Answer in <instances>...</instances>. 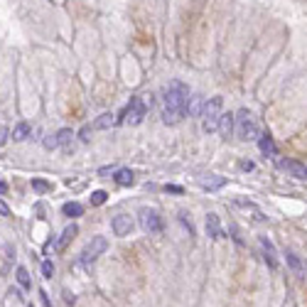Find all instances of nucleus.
Returning <instances> with one entry per match:
<instances>
[{"label":"nucleus","mask_w":307,"mask_h":307,"mask_svg":"<svg viewBox=\"0 0 307 307\" xmlns=\"http://www.w3.org/2000/svg\"><path fill=\"white\" fill-rule=\"evenodd\" d=\"M0 216H10V206L0 199Z\"/></svg>","instance_id":"nucleus-30"},{"label":"nucleus","mask_w":307,"mask_h":307,"mask_svg":"<svg viewBox=\"0 0 307 307\" xmlns=\"http://www.w3.org/2000/svg\"><path fill=\"white\" fill-rule=\"evenodd\" d=\"M236 135H239V140H246V143H248V140H258V135H260L253 113L246 111V108H241V111L236 113Z\"/></svg>","instance_id":"nucleus-3"},{"label":"nucleus","mask_w":307,"mask_h":307,"mask_svg":"<svg viewBox=\"0 0 307 307\" xmlns=\"http://www.w3.org/2000/svg\"><path fill=\"white\" fill-rule=\"evenodd\" d=\"M106 197H108V194H106L103 189H99V192H94V194H91V204H94V206H101V204L106 202Z\"/></svg>","instance_id":"nucleus-24"},{"label":"nucleus","mask_w":307,"mask_h":307,"mask_svg":"<svg viewBox=\"0 0 307 307\" xmlns=\"http://www.w3.org/2000/svg\"><path fill=\"white\" fill-rule=\"evenodd\" d=\"M99 175H103V177H106V175H113V167H101Z\"/></svg>","instance_id":"nucleus-33"},{"label":"nucleus","mask_w":307,"mask_h":307,"mask_svg":"<svg viewBox=\"0 0 307 307\" xmlns=\"http://www.w3.org/2000/svg\"><path fill=\"white\" fill-rule=\"evenodd\" d=\"M81 140H84V143L91 140V125H84V128H81Z\"/></svg>","instance_id":"nucleus-29"},{"label":"nucleus","mask_w":307,"mask_h":307,"mask_svg":"<svg viewBox=\"0 0 307 307\" xmlns=\"http://www.w3.org/2000/svg\"><path fill=\"white\" fill-rule=\"evenodd\" d=\"M32 189H37V192H52V184L45 182V180H32Z\"/></svg>","instance_id":"nucleus-26"},{"label":"nucleus","mask_w":307,"mask_h":307,"mask_svg":"<svg viewBox=\"0 0 307 307\" xmlns=\"http://www.w3.org/2000/svg\"><path fill=\"white\" fill-rule=\"evenodd\" d=\"M76 234H79V226H76V224H69V226H66V229L61 231L59 241H57V251H64V248L69 246V241H71V239H74Z\"/></svg>","instance_id":"nucleus-16"},{"label":"nucleus","mask_w":307,"mask_h":307,"mask_svg":"<svg viewBox=\"0 0 307 307\" xmlns=\"http://www.w3.org/2000/svg\"><path fill=\"white\" fill-rule=\"evenodd\" d=\"M61 211H64V216L76 219V216H81V214H84V206H81L79 202H66V204L61 206Z\"/></svg>","instance_id":"nucleus-19"},{"label":"nucleus","mask_w":307,"mask_h":307,"mask_svg":"<svg viewBox=\"0 0 307 307\" xmlns=\"http://www.w3.org/2000/svg\"><path fill=\"white\" fill-rule=\"evenodd\" d=\"M7 138H10V130H7L5 125H0V148L7 143Z\"/></svg>","instance_id":"nucleus-28"},{"label":"nucleus","mask_w":307,"mask_h":307,"mask_svg":"<svg viewBox=\"0 0 307 307\" xmlns=\"http://www.w3.org/2000/svg\"><path fill=\"white\" fill-rule=\"evenodd\" d=\"M234 206H236V209H244L246 214H253L251 219H253L256 224H263V221H265V214H263L253 202H248V199H234Z\"/></svg>","instance_id":"nucleus-8"},{"label":"nucleus","mask_w":307,"mask_h":307,"mask_svg":"<svg viewBox=\"0 0 307 307\" xmlns=\"http://www.w3.org/2000/svg\"><path fill=\"white\" fill-rule=\"evenodd\" d=\"M145 113H148V101L143 99V96H135V99H130V103L123 108V121L130 123V125H140L143 118H145Z\"/></svg>","instance_id":"nucleus-4"},{"label":"nucleus","mask_w":307,"mask_h":307,"mask_svg":"<svg viewBox=\"0 0 307 307\" xmlns=\"http://www.w3.org/2000/svg\"><path fill=\"white\" fill-rule=\"evenodd\" d=\"M5 189H7V184H5V182H0V192H5Z\"/></svg>","instance_id":"nucleus-35"},{"label":"nucleus","mask_w":307,"mask_h":307,"mask_svg":"<svg viewBox=\"0 0 307 307\" xmlns=\"http://www.w3.org/2000/svg\"><path fill=\"white\" fill-rule=\"evenodd\" d=\"M54 275V263L52 260H42V278H52Z\"/></svg>","instance_id":"nucleus-25"},{"label":"nucleus","mask_w":307,"mask_h":307,"mask_svg":"<svg viewBox=\"0 0 307 307\" xmlns=\"http://www.w3.org/2000/svg\"><path fill=\"white\" fill-rule=\"evenodd\" d=\"M206 236H209V239H214V241H219V239L224 236V231H221V224H219V216H216V214H206Z\"/></svg>","instance_id":"nucleus-13"},{"label":"nucleus","mask_w":307,"mask_h":307,"mask_svg":"<svg viewBox=\"0 0 307 307\" xmlns=\"http://www.w3.org/2000/svg\"><path fill=\"white\" fill-rule=\"evenodd\" d=\"M241 170H253V162H241Z\"/></svg>","instance_id":"nucleus-34"},{"label":"nucleus","mask_w":307,"mask_h":307,"mask_svg":"<svg viewBox=\"0 0 307 307\" xmlns=\"http://www.w3.org/2000/svg\"><path fill=\"white\" fill-rule=\"evenodd\" d=\"M199 184H202L204 189H209V192H216V189H221V187L226 184V177L214 175V172H204V175H199Z\"/></svg>","instance_id":"nucleus-9"},{"label":"nucleus","mask_w":307,"mask_h":307,"mask_svg":"<svg viewBox=\"0 0 307 307\" xmlns=\"http://www.w3.org/2000/svg\"><path fill=\"white\" fill-rule=\"evenodd\" d=\"M30 133H32V128H30V123L27 121H20L15 128H12V140L15 143H22V140H27L30 138Z\"/></svg>","instance_id":"nucleus-17"},{"label":"nucleus","mask_w":307,"mask_h":307,"mask_svg":"<svg viewBox=\"0 0 307 307\" xmlns=\"http://www.w3.org/2000/svg\"><path fill=\"white\" fill-rule=\"evenodd\" d=\"M278 165H280V170L290 172L293 177H298V180H307V167H305V165H300V162H293V160H280Z\"/></svg>","instance_id":"nucleus-11"},{"label":"nucleus","mask_w":307,"mask_h":307,"mask_svg":"<svg viewBox=\"0 0 307 307\" xmlns=\"http://www.w3.org/2000/svg\"><path fill=\"white\" fill-rule=\"evenodd\" d=\"M204 108V101L202 96H189V116H199Z\"/></svg>","instance_id":"nucleus-22"},{"label":"nucleus","mask_w":307,"mask_h":307,"mask_svg":"<svg viewBox=\"0 0 307 307\" xmlns=\"http://www.w3.org/2000/svg\"><path fill=\"white\" fill-rule=\"evenodd\" d=\"M138 219H140V226L148 231V234H160L162 231V216L157 209H150V206H143L138 211Z\"/></svg>","instance_id":"nucleus-5"},{"label":"nucleus","mask_w":307,"mask_h":307,"mask_svg":"<svg viewBox=\"0 0 307 307\" xmlns=\"http://www.w3.org/2000/svg\"><path fill=\"white\" fill-rule=\"evenodd\" d=\"M71 138H74V130H71V128H61L59 133H57V143H59L64 150H69V143H71Z\"/></svg>","instance_id":"nucleus-21"},{"label":"nucleus","mask_w":307,"mask_h":307,"mask_svg":"<svg viewBox=\"0 0 307 307\" xmlns=\"http://www.w3.org/2000/svg\"><path fill=\"white\" fill-rule=\"evenodd\" d=\"M106 248H108V241H106L103 236H94V239L86 244V248L81 251V260H84V263H91V260H96L101 253H106Z\"/></svg>","instance_id":"nucleus-6"},{"label":"nucleus","mask_w":307,"mask_h":307,"mask_svg":"<svg viewBox=\"0 0 307 307\" xmlns=\"http://www.w3.org/2000/svg\"><path fill=\"white\" fill-rule=\"evenodd\" d=\"M258 148H260V153L265 155V157H278V148H275V140L268 135V133H263V135H258Z\"/></svg>","instance_id":"nucleus-12"},{"label":"nucleus","mask_w":307,"mask_h":307,"mask_svg":"<svg viewBox=\"0 0 307 307\" xmlns=\"http://www.w3.org/2000/svg\"><path fill=\"white\" fill-rule=\"evenodd\" d=\"M45 148H47V150H54V148H59V143H57V135H47V138H45Z\"/></svg>","instance_id":"nucleus-27"},{"label":"nucleus","mask_w":307,"mask_h":307,"mask_svg":"<svg viewBox=\"0 0 307 307\" xmlns=\"http://www.w3.org/2000/svg\"><path fill=\"white\" fill-rule=\"evenodd\" d=\"M111 229H113L116 236H128V234L133 231V219H130L128 214H118V216H113Z\"/></svg>","instance_id":"nucleus-7"},{"label":"nucleus","mask_w":307,"mask_h":307,"mask_svg":"<svg viewBox=\"0 0 307 307\" xmlns=\"http://www.w3.org/2000/svg\"><path fill=\"white\" fill-rule=\"evenodd\" d=\"M113 180H116V184H121V187H130V184L135 182V175L128 167H121V170L113 172Z\"/></svg>","instance_id":"nucleus-18"},{"label":"nucleus","mask_w":307,"mask_h":307,"mask_svg":"<svg viewBox=\"0 0 307 307\" xmlns=\"http://www.w3.org/2000/svg\"><path fill=\"white\" fill-rule=\"evenodd\" d=\"M285 260H288V268H290L298 278H307V260H303V258L295 256V253H285Z\"/></svg>","instance_id":"nucleus-10"},{"label":"nucleus","mask_w":307,"mask_h":307,"mask_svg":"<svg viewBox=\"0 0 307 307\" xmlns=\"http://www.w3.org/2000/svg\"><path fill=\"white\" fill-rule=\"evenodd\" d=\"M165 192H175V194H182V187H175V184H167Z\"/></svg>","instance_id":"nucleus-32"},{"label":"nucleus","mask_w":307,"mask_h":307,"mask_svg":"<svg viewBox=\"0 0 307 307\" xmlns=\"http://www.w3.org/2000/svg\"><path fill=\"white\" fill-rule=\"evenodd\" d=\"M231 234H234V236H231V239H234V241H236V244H239V246L244 244V239H241V236H239V229H236V226H231Z\"/></svg>","instance_id":"nucleus-31"},{"label":"nucleus","mask_w":307,"mask_h":307,"mask_svg":"<svg viewBox=\"0 0 307 307\" xmlns=\"http://www.w3.org/2000/svg\"><path fill=\"white\" fill-rule=\"evenodd\" d=\"M219 130H221V135H224V138H229V135L236 130V116H234V113H221Z\"/></svg>","instance_id":"nucleus-15"},{"label":"nucleus","mask_w":307,"mask_h":307,"mask_svg":"<svg viewBox=\"0 0 307 307\" xmlns=\"http://www.w3.org/2000/svg\"><path fill=\"white\" fill-rule=\"evenodd\" d=\"M221 106H224V99L221 96H214L204 103L199 118H202V128L204 133H216L219 130V123H221Z\"/></svg>","instance_id":"nucleus-2"},{"label":"nucleus","mask_w":307,"mask_h":307,"mask_svg":"<svg viewBox=\"0 0 307 307\" xmlns=\"http://www.w3.org/2000/svg\"><path fill=\"white\" fill-rule=\"evenodd\" d=\"M160 113H162V123H167V125H177V123L184 121V116L189 113V89H187V84L170 81L162 89Z\"/></svg>","instance_id":"nucleus-1"},{"label":"nucleus","mask_w":307,"mask_h":307,"mask_svg":"<svg viewBox=\"0 0 307 307\" xmlns=\"http://www.w3.org/2000/svg\"><path fill=\"white\" fill-rule=\"evenodd\" d=\"M260 248H263V253H265V256H263V258H265V263H268L270 268H275V265H278V258H275V246L270 244L265 236H260Z\"/></svg>","instance_id":"nucleus-14"},{"label":"nucleus","mask_w":307,"mask_h":307,"mask_svg":"<svg viewBox=\"0 0 307 307\" xmlns=\"http://www.w3.org/2000/svg\"><path fill=\"white\" fill-rule=\"evenodd\" d=\"M113 125V113H103V116H99V121L94 123V128H99V130H108Z\"/></svg>","instance_id":"nucleus-23"},{"label":"nucleus","mask_w":307,"mask_h":307,"mask_svg":"<svg viewBox=\"0 0 307 307\" xmlns=\"http://www.w3.org/2000/svg\"><path fill=\"white\" fill-rule=\"evenodd\" d=\"M15 278H17V283H20V288H25V290H30L32 288V280H30V273H27V268H17L15 270Z\"/></svg>","instance_id":"nucleus-20"}]
</instances>
